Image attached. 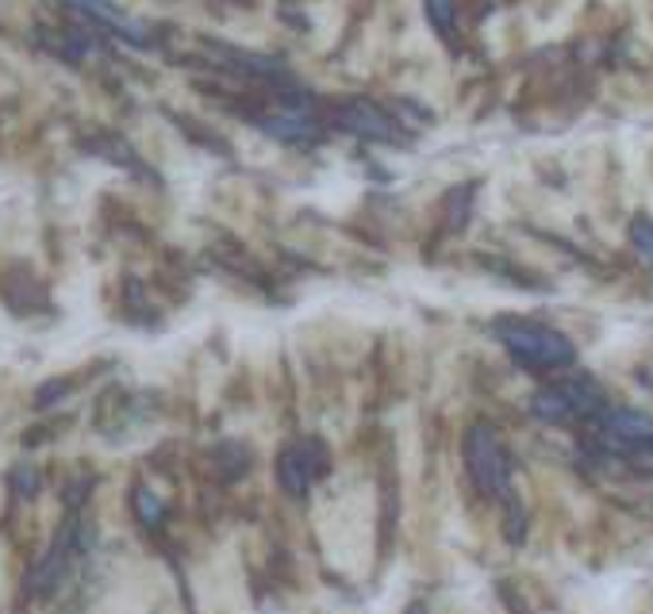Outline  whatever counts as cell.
Wrapping results in <instances>:
<instances>
[{
    "label": "cell",
    "instance_id": "obj_1",
    "mask_svg": "<svg viewBox=\"0 0 653 614\" xmlns=\"http://www.w3.org/2000/svg\"><path fill=\"white\" fill-rule=\"evenodd\" d=\"M500 342L527 365H569L573 361V342L562 338L550 326L531 323H503Z\"/></svg>",
    "mask_w": 653,
    "mask_h": 614
},
{
    "label": "cell",
    "instance_id": "obj_2",
    "mask_svg": "<svg viewBox=\"0 0 653 614\" xmlns=\"http://www.w3.org/2000/svg\"><path fill=\"white\" fill-rule=\"evenodd\" d=\"M465 457H469V472L480 484V492L492 495V500H503L511 492V465L503 446L496 442V434L488 426H477L469 431V442H465Z\"/></svg>",
    "mask_w": 653,
    "mask_h": 614
},
{
    "label": "cell",
    "instance_id": "obj_3",
    "mask_svg": "<svg viewBox=\"0 0 653 614\" xmlns=\"http://www.w3.org/2000/svg\"><path fill=\"white\" fill-rule=\"evenodd\" d=\"M531 411L539 418H546V423H565V418H569V408H565V400H562V392H557V388H546V392L534 395Z\"/></svg>",
    "mask_w": 653,
    "mask_h": 614
},
{
    "label": "cell",
    "instance_id": "obj_4",
    "mask_svg": "<svg viewBox=\"0 0 653 614\" xmlns=\"http://www.w3.org/2000/svg\"><path fill=\"white\" fill-rule=\"evenodd\" d=\"M631 243H634V250H639L642 258L653 266V220H634L631 223Z\"/></svg>",
    "mask_w": 653,
    "mask_h": 614
},
{
    "label": "cell",
    "instance_id": "obj_5",
    "mask_svg": "<svg viewBox=\"0 0 653 614\" xmlns=\"http://www.w3.org/2000/svg\"><path fill=\"white\" fill-rule=\"evenodd\" d=\"M431 12H434V20H439V23H446V15H450V0H431Z\"/></svg>",
    "mask_w": 653,
    "mask_h": 614
}]
</instances>
